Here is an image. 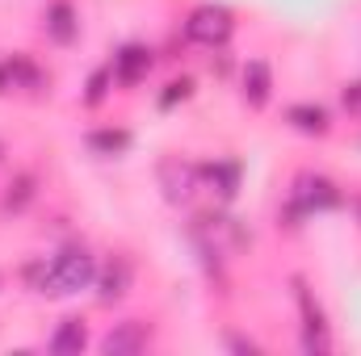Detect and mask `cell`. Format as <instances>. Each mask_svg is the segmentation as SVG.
<instances>
[{"label": "cell", "mask_w": 361, "mask_h": 356, "mask_svg": "<svg viewBox=\"0 0 361 356\" xmlns=\"http://www.w3.org/2000/svg\"><path fill=\"white\" fill-rule=\"evenodd\" d=\"M13 189H17V193H8V197H4V214H17V210H25V201L34 197V177H21Z\"/></svg>", "instance_id": "obj_16"}, {"label": "cell", "mask_w": 361, "mask_h": 356, "mask_svg": "<svg viewBox=\"0 0 361 356\" xmlns=\"http://www.w3.org/2000/svg\"><path fill=\"white\" fill-rule=\"evenodd\" d=\"M202 177L214 184L219 197H235V189H240V164L235 160H214V164L202 168Z\"/></svg>", "instance_id": "obj_13"}, {"label": "cell", "mask_w": 361, "mask_h": 356, "mask_svg": "<svg viewBox=\"0 0 361 356\" xmlns=\"http://www.w3.org/2000/svg\"><path fill=\"white\" fill-rule=\"evenodd\" d=\"M89 344V331H85V319H63L51 336V352L68 356V352H80Z\"/></svg>", "instance_id": "obj_11"}, {"label": "cell", "mask_w": 361, "mask_h": 356, "mask_svg": "<svg viewBox=\"0 0 361 356\" xmlns=\"http://www.w3.org/2000/svg\"><path fill=\"white\" fill-rule=\"evenodd\" d=\"M231 30H235V17H231L227 4H197L185 17V38L197 42V46H210V51L223 46L231 38Z\"/></svg>", "instance_id": "obj_2"}, {"label": "cell", "mask_w": 361, "mask_h": 356, "mask_svg": "<svg viewBox=\"0 0 361 356\" xmlns=\"http://www.w3.org/2000/svg\"><path fill=\"white\" fill-rule=\"evenodd\" d=\"M25 276H30L34 293L63 298V293H80V289H89L92 281H97V260H92L89 248L72 243V248L55 252V256L42 260V265H30L25 268Z\"/></svg>", "instance_id": "obj_1"}, {"label": "cell", "mask_w": 361, "mask_h": 356, "mask_svg": "<svg viewBox=\"0 0 361 356\" xmlns=\"http://www.w3.org/2000/svg\"><path fill=\"white\" fill-rule=\"evenodd\" d=\"M189 92H193V80H173V84H169V92L160 96V109H173L177 101H189Z\"/></svg>", "instance_id": "obj_18"}, {"label": "cell", "mask_w": 361, "mask_h": 356, "mask_svg": "<svg viewBox=\"0 0 361 356\" xmlns=\"http://www.w3.org/2000/svg\"><path fill=\"white\" fill-rule=\"evenodd\" d=\"M42 25H47V38H51V42L72 46V42H76V34H80V13H76V4H72V0H51V4H47V17H42Z\"/></svg>", "instance_id": "obj_5"}, {"label": "cell", "mask_w": 361, "mask_h": 356, "mask_svg": "<svg viewBox=\"0 0 361 356\" xmlns=\"http://www.w3.org/2000/svg\"><path fill=\"white\" fill-rule=\"evenodd\" d=\"M147 327L143 323H122V327H114L105 340H101V352L105 356H130V352H143L147 348Z\"/></svg>", "instance_id": "obj_7"}, {"label": "cell", "mask_w": 361, "mask_h": 356, "mask_svg": "<svg viewBox=\"0 0 361 356\" xmlns=\"http://www.w3.org/2000/svg\"><path fill=\"white\" fill-rule=\"evenodd\" d=\"M152 68V51L139 46V42H126L118 55H114V80L118 84H139Z\"/></svg>", "instance_id": "obj_6"}, {"label": "cell", "mask_w": 361, "mask_h": 356, "mask_svg": "<svg viewBox=\"0 0 361 356\" xmlns=\"http://www.w3.org/2000/svg\"><path fill=\"white\" fill-rule=\"evenodd\" d=\"M193 168L189 164H180V160H169L164 168H160V180H164V189H169V197L173 201H189V193H193Z\"/></svg>", "instance_id": "obj_12"}, {"label": "cell", "mask_w": 361, "mask_h": 356, "mask_svg": "<svg viewBox=\"0 0 361 356\" xmlns=\"http://www.w3.org/2000/svg\"><path fill=\"white\" fill-rule=\"evenodd\" d=\"M130 285V265L126 260H114V265L101 272V302H118Z\"/></svg>", "instance_id": "obj_14"}, {"label": "cell", "mask_w": 361, "mask_h": 356, "mask_svg": "<svg viewBox=\"0 0 361 356\" xmlns=\"http://www.w3.org/2000/svg\"><path fill=\"white\" fill-rule=\"evenodd\" d=\"M286 122H290L294 130H302V134H328V130H332L328 109H324V105H311V101L290 105V109H286Z\"/></svg>", "instance_id": "obj_9"}, {"label": "cell", "mask_w": 361, "mask_h": 356, "mask_svg": "<svg viewBox=\"0 0 361 356\" xmlns=\"http://www.w3.org/2000/svg\"><path fill=\"white\" fill-rule=\"evenodd\" d=\"M345 109H361V80H353V84H345Z\"/></svg>", "instance_id": "obj_19"}, {"label": "cell", "mask_w": 361, "mask_h": 356, "mask_svg": "<svg viewBox=\"0 0 361 356\" xmlns=\"http://www.w3.org/2000/svg\"><path fill=\"white\" fill-rule=\"evenodd\" d=\"M38 80H42V72H38L25 55H13V59L0 63V92L4 89H34Z\"/></svg>", "instance_id": "obj_10"}, {"label": "cell", "mask_w": 361, "mask_h": 356, "mask_svg": "<svg viewBox=\"0 0 361 356\" xmlns=\"http://www.w3.org/2000/svg\"><path fill=\"white\" fill-rule=\"evenodd\" d=\"M114 80V68H105V72H97L89 80V96H85V105H101L105 101V84Z\"/></svg>", "instance_id": "obj_17"}, {"label": "cell", "mask_w": 361, "mask_h": 356, "mask_svg": "<svg viewBox=\"0 0 361 356\" xmlns=\"http://www.w3.org/2000/svg\"><path fill=\"white\" fill-rule=\"evenodd\" d=\"M294 205H298L302 214L332 210V205H341V193H336L332 180H324V177H298L294 180Z\"/></svg>", "instance_id": "obj_4"}, {"label": "cell", "mask_w": 361, "mask_h": 356, "mask_svg": "<svg viewBox=\"0 0 361 356\" xmlns=\"http://www.w3.org/2000/svg\"><path fill=\"white\" fill-rule=\"evenodd\" d=\"M89 147L97 155H122V151L130 147V134H126V130H92Z\"/></svg>", "instance_id": "obj_15"}, {"label": "cell", "mask_w": 361, "mask_h": 356, "mask_svg": "<svg viewBox=\"0 0 361 356\" xmlns=\"http://www.w3.org/2000/svg\"><path fill=\"white\" fill-rule=\"evenodd\" d=\"M273 96V72L265 59H252L248 68H244V101L252 105V109H265Z\"/></svg>", "instance_id": "obj_8"}, {"label": "cell", "mask_w": 361, "mask_h": 356, "mask_svg": "<svg viewBox=\"0 0 361 356\" xmlns=\"http://www.w3.org/2000/svg\"><path fill=\"white\" fill-rule=\"evenodd\" d=\"M298 285V310H302V348L307 352H328V323H324V310L311 302V289L302 281Z\"/></svg>", "instance_id": "obj_3"}]
</instances>
